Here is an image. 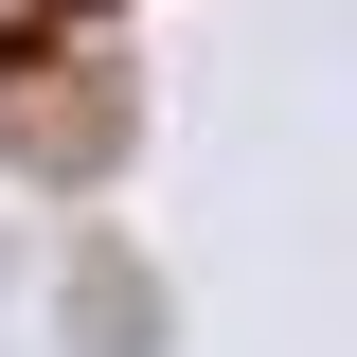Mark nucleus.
Returning a JSON list of instances; mask_svg holds the SVG:
<instances>
[{
	"label": "nucleus",
	"mask_w": 357,
	"mask_h": 357,
	"mask_svg": "<svg viewBox=\"0 0 357 357\" xmlns=\"http://www.w3.org/2000/svg\"><path fill=\"white\" fill-rule=\"evenodd\" d=\"M72 18H89V0H72Z\"/></svg>",
	"instance_id": "nucleus-1"
}]
</instances>
